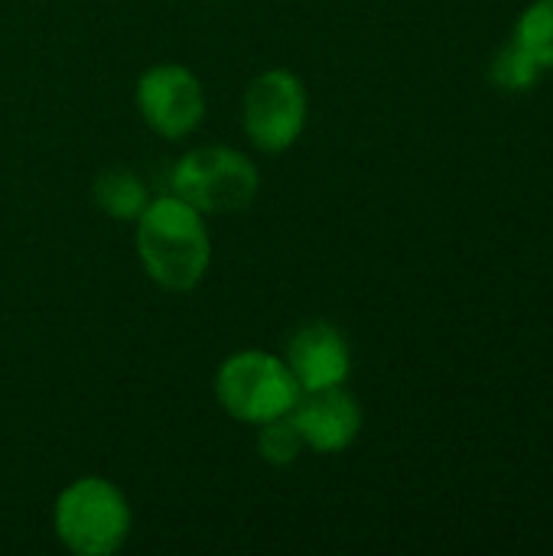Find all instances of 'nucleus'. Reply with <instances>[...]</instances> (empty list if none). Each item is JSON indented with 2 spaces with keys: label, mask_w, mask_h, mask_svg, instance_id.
Returning <instances> with one entry per match:
<instances>
[{
  "label": "nucleus",
  "mask_w": 553,
  "mask_h": 556,
  "mask_svg": "<svg viewBox=\"0 0 553 556\" xmlns=\"http://www.w3.org/2000/svg\"><path fill=\"white\" fill-rule=\"evenodd\" d=\"M137 254L150 280L163 290H192L212 261V241L202 212L179 195H160L137 218Z\"/></svg>",
  "instance_id": "obj_1"
},
{
  "label": "nucleus",
  "mask_w": 553,
  "mask_h": 556,
  "mask_svg": "<svg viewBox=\"0 0 553 556\" xmlns=\"http://www.w3.org/2000/svg\"><path fill=\"white\" fill-rule=\"evenodd\" d=\"M55 534L81 556H108L130 534V505L104 479H78L55 502Z\"/></svg>",
  "instance_id": "obj_2"
},
{
  "label": "nucleus",
  "mask_w": 553,
  "mask_h": 556,
  "mask_svg": "<svg viewBox=\"0 0 553 556\" xmlns=\"http://www.w3.org/2000/svg\"><path fill=\"white\" fill-rule=\"evenodd\" d=\"M218 404L244 424L287 417L300 401V384L284 358L267 352H238L215 375Z\"/></svg>",
  "instance_id": "obj_3"
},
{
  "label": "nucleus",
  "mask_w": 553,
  "mask_h": 556,
  "mask_svg": "<svg viewBox=\"0 0 553 556\" xmlns=\"http://www.w3.org/2000/svg\"><path fill=\"white\" fill-rule=\"evenodd\" d=\"M173 192L202 215H231L254 202L257 169L228 147H199L173 169Z\"/></svg>",
  "instance_id": "obj_4"
},
{
  "label": "nucleus",
  "mask_w": 553,
  "mask_h": 556,
  "mask_svg": "<svg viewBox=\"0 0 553 556\" xmlns=\"http://www.w3.org/2000/svg\"><path fill=\"white\" fill-rule=\"evenodd\" d=\"M306 127V88L287 68L257 75L244 91V130L264 153L290 150Z\"/></svg>",
  "instance_id": "obj_5"
},
{
  "label": "nucleus",
  "mask_w": 553,
  "mask_h": 556,
  "mask_svg": "<svg viewBox=\"0 0 553 556\" xmlns=\"http://www.w3.org/2000/svg\"><path fill=\"white\" fill-rule=\"evenodd\" d=\"M137 108L143 121L166 140L192 134L205 114V91L183 65H153L137 81Z\"/></svg>",
  "instance_id": "obj_6"
},
{
  "label": "nucleus",
  "mask_w": 553,
  "mask_h": 556,
  "mask_svg": "<svg viewBox=\"0 0 553 556\" xmlns=\"http://www.w3.org/2000/svg\"><path fill=\"white\" fill-rule=\"evenodd\" d=\"M290 420L297 424V430L310 450L342 453L355 443V437L362 430V407L342 384H336V388L306 391L293 404Z\"/></svg>",
  "instance_id": "obj_7"
},
{
  "label": "nucleus",
  "mask_w": 553,
  "mask_h": 556,
  "mask_svg": "<svg viewBox=\"0 0 553 556\" xmlns=\"http://www.w3.org/2000/svg\"><path fill=\"white\" fill-rule=\"evenodd\" d=\"M284 362L293 371L300 391H319V388L345 384L349 368H352L345 336L323 319L306 323L290 336Z\"/></svg>",
  "instance_id": "obj_8"
},
{
  "label": "nucleus",
  "mask_w": 553,
  "mask_h": 556,
  "mask_svg": "<svg viewBox=\"0 0 553 556\" xmlns=\"http://www.w3.org/2000/svg\"><path fill=\"white\" fill-rule=\"evenodd\" d=\"M91 192H95L98 208L117 222H137L143 215V208L150 205L143 179L130 169H104L95 179Z\"/></svg>",
  "instance_id": "obj_9"
},
{
  "label": "nucleus",
  "mask_w": 553,
  "mask_h": 556,
  "mask_svg": "<svg viewBox=\"0 0 553 556\" xmlns=\"http://www.w3.org/2000/svg\"><path fill=\"white\" fill-rule=\"evenodd\" d=\"M515 42L548 72L553 68V0H535L515 26Z\"/></svg>",
  "instance_id": "obj_10"
},
{
  "label": "nucleus",
  "mask_w": 553,
  "mask_h": 556,
  "mask_svg": "<svg viewBox=\"0 0 553 556\" xmlns=\"http://www.w3.org/2000/svg\"><path fill=\"white\" fill-rule=\"evenodd\" d=\"M492 85L505 94H518V91H528L541 75L544 68L512 39L505 49H499V55L492 59Z\"/></svg>",
  "instance_id": "obj_11"
},
{
  "label": "nucleus",
  "mask_w": 553,
  "mask_h": 556,
  "mask_svg": "<svg viewBox=\"0 0 553 556\" xmlns=\"http://www.w3.org/2000/svg\"><path fill=\"white\" fill-rule=\"evenodd\" d=\"M303 446L306 443H303L297 424L290 420V414L261 424L257 450H261V459H267L271 466H290V463H297L300 453H303Z\"/></svg>",
  "instance_id": "obj_12"
}]
</instances>
